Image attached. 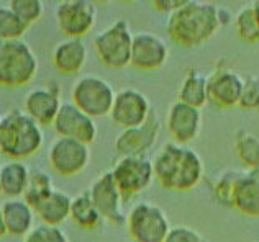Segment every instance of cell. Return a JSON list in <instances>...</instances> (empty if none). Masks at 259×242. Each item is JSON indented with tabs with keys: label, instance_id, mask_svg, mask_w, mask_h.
<instances>
[{
	"label": "cell",
	"instance_id": "1",
	"mask_svg": "<svg viewBox=\"0 0 259 242\" xmlns=\"http://www.w3.org/2000/svg\"><path fill=\"white\" fill-rule=\"evenodd\" d=\"M230 22L227 12L215 4L186 0L167 18L169 38L184 48H199L215 36L218 28Z\"/></svg>",
	"mask_w": 259,
	"mask_h": 242
},
{
	"label": "cell",
	"instance_id": "2",
	"mask_svg": "<svg viewBox=\"0 0 259 242\" xmlns=\"http://www.w3.org/2000/svg\"><path fill=\"white\" fill-rule=\"evenodd\" d=\"M154 178L171 192H190L203 177V160L186 144L166 143L153 160Z\"/></svg>",
	"mask_w": 259,
	"mask_h": 242
},
{
	"label": "cell",
	"instance_id": "3",
	"mask_svg": "<svg viewBox=\"0 0 259 242\" xmlns=\"http://www.w3.org/2000/svg\"><path fill=\"white\" fill-rule=\"evenodd\" d=\"M41 144V126L25 111L13 110L0 119V154L22 160L36 154Z\"/></svg>",
	"mask_w": 259,
	"mask_h": 242
},
{
	"label": "cell",
	"instance_id": "4",
	"mask_svg": "<svg viewBox=\"0 0 259 242\" xmlns=\"http://www.w3.org/2000/svg\"><path fill=\"white\" fill-rule=\"evenodd\" d=\"M38 71V59L23 39L0 41V85L17 89L30 84Z\"/></svg>",
	"mask_w": 259,
	"mask_h": 242
},
{
	"label": "cell",
	"instance_id": "5",
	"mask_svg": "<svg viewBox=\"0 0 259 242\" xmlns=\"http://www.w3.org/2000/svg\"><path fill=\"white\" fill-rule=\"evenodd\" d=\"M133 33L126 20H117L100 31L94 39L100 63L110 69H125L132 66Z\"/></svg>",
	"mask_w": 259,
	"mask_h": 242
},
{
	"label": "cell",
	"instance_id": "6",
	"mask_svg": "<svg viewBox=\"0 0 259 242\" xmlns=\"http://www.w3.org/2000/svg\"><path fill=\"white\" fill-rule=\"evenodd\" d=\"M126 227L135 242H164L172 226L162 208L141 201L126 214Z\"/></svg>",
	"mask_w": 259,
	"mask_h": 242
},
{
	"label": "cell",
	"instance_id": "7",
	"mask_svg": "<svg viewBox=\"0 0 259 242\" xmlns=\"http://www.w3.org/2000/svg\"><path fill=\"white\" fill-rule=\"evenodd\" d=\"M115 90L112 85L97 76L80 77L72 87V103L92 118L110 115L115 102Z\"/></svg>",
	"mask_w": 259,
	"mask_h": 242
},
{
	"label": "cell",
	"instance_id": "8",
	"mask_svg": "<svg viewBox=\"0 0 259 242\" xmlns=\"http://www.w3.org/2000/svg\"><path fill=\"white\" fill-rule=\"evenodd\" d=\"M112 173L126 200L148 190L154 180V165L146 156H126L117 160Z\"/></svg>",
	"mask_w": 259,
	"mask_h": 242
},
{
	"label": "cell",
	"instance_id": "9",
	"mask_svg": "<svg viewBox=\"0 0 259 242\" xmlns=\"http://www.w3.org/2000/svg\"><path fill=\"white\" fill-rule=\"evenodd\" d=\"M89 193L102 218L117 226L126 223V214L123 211L125 197L120 192L112 170L102 173L89 188Z\"/></svg>",
	"mask_w": 259,
	"mask_h": 242
},
{
	"label": "cell",
	"instance_id": "10",
	"mask_svg": "<svg viewBox=\"0 0 259 242\" xmlns=\"http://www.w3.org/2000/svg\"><path fill=\"white\" fill-rule=\"evenodd\" d=\"M97 9L89 0H64L56 9L59 31L67 38H82L94 28Z\"/></svg>",
	"mask_w": 259,
	"mask_h": 242
},
{
	"label": "cell",
	"instance_id": "11",
	"mask_svg": "<svg viewBox=\"0 0 259 242\" xmlns=\"http://www.w3.org/2000/svg\"><path fill=\"white\" fill-rule=\"evenodd\" d=\"M151 103L138 89H123L115 95L110 118L121 130L141 126L151 116Z\"/></svg>",
	"mask_w": 259,
	"mask_h": 242
},
{
	"label": "cell",
	"instance_id": "12",
	"mask_svg": "<svg viewBox=\"0 0 259 242\" xmlns=\"http://www.w3.org/2000/svg\"><path fill=\"white\" fill-rule=\"evenodd\" d=\"M89 160H91L89 146L76 139L58 138L50 149V164L53 170L63 177L77 175L87 167Z\"/></svg>",
	"mask_w": 259,
	"mask_h": 242
},
{
	"label": "cell",
	"instance_id": "13",
	"mask_svg": "<svg viewBox=\"0 0 259 242\" xmlns=\"http://www.w3.org/2000/svg\"><path fill=\"white\" fill-rule=\"evenodd\" d=\"M244 79L233 67L220 63L208 77V102L218 108L230 110L240 105Z\"/></svg>",
	"mask_w": 259,
	"mask_h": 242
},
{
	"label": "cell",
	"instance_id": "14",
	"mask_svg": "<svg viewBox=\"0 0 259 242\" xmlns=\"http://www.w3.org/2000/svg\"><path fill=\"white\" fill-rule=\"evenodd\" d=\"M53 126L59 138L76 139L87 146H91L97 138V125H95L94 118L79 110L72 102L61 105Z\"/></svg>",
	"mask_w": 259,
	"mask_h": 242
},
{
	"label": "cell",
	"instance_id": "15",
	"mask_svg": "<svg viewBox=\"0 0 259 242\" xmlns=\"http://www.w3.org/2000/svg\"><path fill=\"white\" fill-rule=\"evenodd\" d=\"M161 131V121L153 111L146 123L121 131L115 139V149L121 157L145 156L153 149Z\"/></svg>",
	"mask_w": 259,
	"mask_h": 242
},
{
	"label": "cell",
	"instance_id": "16",
	"mask_svg": "<svg viewBox=\"0 0 259 242\" xmlns=\"http://www.w3.org/2000/svg\"><path fill=\"white\" fill-rule=\"evenodd\" d=\"M169 57L167 43L159 35L149 31H140L133 36L132 66L138 71H158Z\"/></svg>",
	"mask_w": 259,
	"mask_h": 242
},
{
	"label": "cell",
	"instance_id": "17",
	"mask_svg": "<svg viewBox=\"0 0 259 242\" xmlns=\"http://www.w3.org/2000/svg\"><path fill=\"white\" fill-rule=\"evenodd\" d=\"M166 126L174 143L187 146V143L194 141L200 133L202 110L177 100L167 111Z\"/></svg>",
	"mask_w": 259,
	"mask_h": 242
},
{
	"label": "cell",
	"instance_id": "18",
	"mask_svg": "<svg viewBox=\"0 0 259 242\" xmlns=\"http://www.w3.org/2000/svg\"><path fill=\"white\" fill-rule=\"evenodd\" d=\"M61 105L63 103L59 100L58 87L50 85L31 90L25 98L23 108L26 115L35 119L39 126H48L54 123Z\"/></svg>",
	"mask_w": 259,
	"mask_h": 242
},
{
	"label": "cell",
	"instance_id": "19",
	"mask_svg": "<svg viewBox=\"0 0 259 242\" xmlns=\"http://www.w3.org/2000/svg\"><path fill=\"white\" fill-rule=\"evenodd\" d=\"M233 208L248 218H259V170H241Z\"/></svg>",
	"mask_w": 259,
	"mask_h": 242
},
{
	"label": "cell",
	"instance_id": "20",
	"mask_svg": "<svg viewBox=\"0 0 259 242\" xmlns=\"http://www.w3.org/2000/svg\"><path fill=\"white\" fill-rule=\"evenodd\" d=\"M87 48L80 38H67L61 41L53 52V63L61 74L74 76L84 67Z\"/></svg>",
	"mask_w": 259,
	"mask_h": 242
},
{
	"label": "cell",
	"instance_id": "21",
	"mask_svg": "<svg viewBox=\"0 0 259 242\" xmlns=\"http://www.w3.org/2000/svg\"><path fill=\"white\" fill-rule=\"evenodd\" d=\"M7 232L12 236H25L31 231L35 210L23 198H12L2 206Z\"/></svg>",
	"mask_w": 259,
	"mask_h": 242
},
{
	"label": "cell",
	"instance_id": "22",
	"mask_svg": "<svg viewBox=\"0 0 259 242\" xmlns=\"http://www.w3.org/2000/svg\"><path fill=\"white\" fill-rule=\"evenodd\" d=\"M71 205H72V198L69 195L54 190L41 205L35 208V213L43 221V224L59 227L71 216Z\"/></svg>",
	"mask_w": 259,
	"mask_h": 242
},
{
	"label": "cell",
	"instance_id": "23",
	"mask_svg": "<svg viewBox=\"0 0 259 242\" xmlns=\"http://www.w3.org/2000/svg\"><path fill=\"white\" fill-rule=\"evenodd\" d=\"M179 102L202 108L208 102V77L203 76L200 71L190 69L181 84Z\"/></svg>",
	"mask_w": 259,
	"mask_h": 242
},
{
	"label": "cell",
	"instance_id": "24",
	"mask_svg": "<svg viewBox=\"0 0 259 242\" xmlns=\"http://www.w3.org/2000/svg\"><path fill=\"white\" fill-rule=\"evenodd\" d=\"M30 170L23 162L13 160L0 167V188L2 193L10 198L23 197V192L26 188Z\"/></svg>",
	"mask_w": 259,
	"mask_h": 242
},
{
	"label": "cell",
	"instance_id": "25",
	"mask_svg": "<svg viewBox=\"0 0 259 242\" xmlns=\"http://www.w3.org/2000/svg\"><path fill=\"white\" fill-rule=\"evenodd\" d=\"M71 218L74 219L79 227L82 229H95L102 223V214L99 213L97 206L91 198V193L84 192L77 195L76 198H72L71 205Z\"/></svg>",
	"mask_w": 259,
	"mask_h": 242
},
{
	"label": "cell",
	"instance_id": "26",
	"mask_svg": "<svg viewBox=\"0 0 259 242\" xmlns=\"http://www.w3.org/2000/svg\"><path fill=\"white\" fill-rule=\"evenodd\" d=\"M53 192H54L53 178L48 175L46 172L35 169V170H30L28 182H26V188L22 198L35 210V208L41 205Z\"/></svg>",
	"mask_w": 259,
	"mask_h": 242
},
{
	"label": "cell",
	"instance_id": "27",
	"mask_svg": "<svg viewBox=\"0 0 259 242\" xmlns=\"http://www.w3.org/2000/svg\"><path fill=\"white\" fill-rule=\"evenodd\" d=\"M235 152L248 170H259V138L246 130H240L235 136Z\"/></svg>",
	"mask_w": 259,
	"mask_h": 242
},
{
	"label": "cell",
	"instance_id": "28",
	"mask_svg": "<svg viewBox=\"0 0 259 242\" xmlns=\"http://www.w3.org/2000/svg\"><path fill=\"white\" fill-rule=\"evenodd\" d=\"M235 28L241 41L248 44L259 43V22L254 13L253 5H246L236 13Z\"/></svg>",
	"mask_w": 259,
	"mask_h": 242
},
{
	"label": "cell",
	"instance_id": "29",
	"mask_svg": "<svg viewBox=\"0 0 259 242\" xmlns=\"http://www.w3.org/2000/svg\"><path fill=\"white\" fill-rule=\"evenodd\" d=\"M241 170H227L218 177L217 184L213 187V193L217 201L222 206L233 208V200H235V190L236 184L240 180Z\"/></svg>",
	"mask_w": 259,
	"mask_h": 242
},
{
	"label": "cell",
	"instance_id": "30",
	"mask_svg": "<svg viewBox=\"0 0 259 242\" xmlns=\"http://www.w3.org/2000/svg\"><path fill=\"white\" fill-rule=\"evenodd\" d=\"M26 30H28V25H25L10 10V7H0V41H5V39H22Z\"/></svg>",
	"mask_w": 259,
	"mask_h": 242
},
{
	"label": "cell",
	"instance_id": "31",
	"mask_svg": "<svg viewBox=\"0 0 259 242\" xmlns=\"http://www.w3.org/2000/svg\"><path fill=\"white\" fill-rule=\"evenodd\" d=\"M10 10L22 20L25 25H33L43 15L41 0H10Z\"/></svg>",
	"mask_w": 259,
	"mask_h": 242
},
{
	"label": "cell",
	"instance_id": "32",
	"mask_svg": "<svg viewBox=\"0 0 259 242\" xmlns=\"http://www.w3.org/2000/svg\"><path fill=\"white\" fill-rule=\"evenodd\" d=\"M238 106L246 111H253V110L259 111V77L256 76L244 77V85H243L240 105Z\"/></svg>",
	"mask_w": 259,
	"mask_h": 242
},
{
	"label": "cell",
	"instance_id": "33",
	"mask_svg": "<svg viewBox=\"0 0 259 242\" xmlns=\"http://www.w3.org/2000/svg\"><path fill=\"white\" fill-rule=\"evenodd\" d=\"M23 242H67V237L58 226L39 224L26 234Z\"/></svg>",
	"mask_w": 259,
	"mask_h": 242
},
{
	"label": "cell",
	"instance_id": "34",
	"mask_svg": "<svg viewBox=\"0 0 259 242\" xmlns=\"http://www.w3.org/2000/svg\"><path fill=\"white\" fill-rule=\"evenodd\" d=\"M164 242H208L199 231L189 226H172Z\"/></svg>",
	"mask_w": 259,
	"mask_h": 242
},
{
	"label": "cell",
	"instance_id": "35",
	"mask_svg": "<svg viewBox=\"0 0 259 242\" xmlns=\"http://www.w3.org/2000/svg\"><path fill=\"white\" fill-rule=\"evenodd\" d=\"M184 2H186V0H154L153 7L161 13H169V15H171V13L181 9Z\"/></svg>",
	"mask_w": 259,
	"mask_h": 242
},
{
	"label": "cell",
	"instance_id": "36",
	"mask_svg": "<svg viewBox=\"0 0 259 242\" xmlns=\"http://www.w3.org/2000/svg\"><path fill=\"white\" fill-rule=\"evenodd\" d=\"M7 232V226H5V219H4V213H2V208H0V239H2Z\"/></svg>",
	"mask_w": 259,
	"mask_h": 242
},
{
	"label": "cell",
	"instance_id": "37",
	"mask_svg": "<svg viewBox=\"0 0 259 242\" xmlns=\"http://www.w3.org/2000/svg\"><path fill=\"white\" fill-rule=\"evenodd\" d=\"M251 5H253L254 13H256V17H257V22H259V0H256V2H253Z\"/></svg>",
	"mask_w": 259,
	"mask_h": 242
},
{
	"label": "cell",
	"instance_id": "38",
	"mask_svg": "<svg viewBox=\"0 0 259 242\" xmlns=\"http://www.w3.org/2000/svg\"><path fill=\"white\" fill-rule=\"evenodd\" d=\"M0 195H2V188H0Z\"/></svg>",
	"mask_w": 259,
	"mask_h": 242
},
{
	"label": "cell",
	"instance_id": "39",
	"mask_svg": "<svg viewBox=\"0 0 259 242\" xmlns=\"http://www.w3.org/2000/svg\"><path fill=\"white\" fill-rule=\"evenodd\" d=\"M0 119H2V116H0Z\"/></svg>",
	"mask_w": 259,
	"mask_h": 242
}]
</instances>
